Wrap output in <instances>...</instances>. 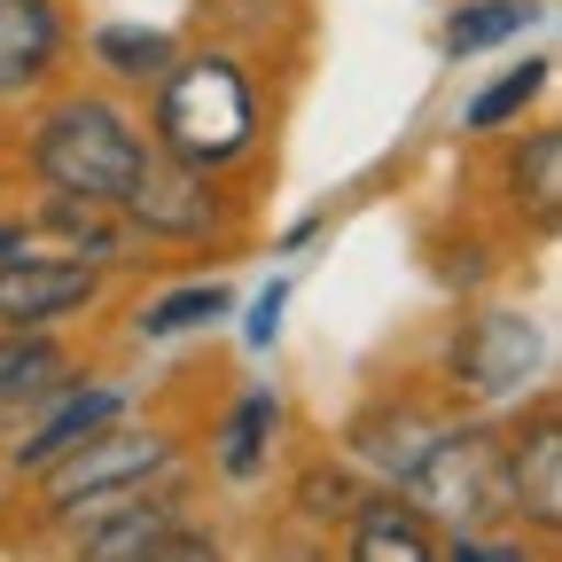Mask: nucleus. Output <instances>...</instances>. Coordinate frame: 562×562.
Segmentation results:
<instances>
[{
    "instance_id": "obj_1",
    "label": "nucleus",
    "mask_w": 562,
    "mask_h": 562,
    "mask_svg": "<svg viewBox=\"0 0 562 562\" xmlns=\"http://www.w3.org/2000/svg\"><path fill=\"white\" fill-rule=\"evenodd\" d=\"M266 133L258 79L227 47H180L149 87V149L195 172H235Z\"/></svg>"
},
{
    "instance_id": "obj_2",
    "label": "nucleus",
    "mask_w": 562,
    "mask_h": 562,
    "mask_svg": "<svg viewBox=\"0 0 562 562\" xmlns=\"http://www.w3.org/2000/svg\"><path fill=\"white\" fill-rule=\"evenodd\" d=\"M149 133L133 125L125 94L110 87H47L32 133H24V172L32 188H55V195H94V203H125L133 180L149 172Z\"/></svg>"
},
{
    "instance_id": "obj_3",
    "label": "nucleus",
    "mask_w": 562,
    "mask_h": 562,
    "mask_svg": "<svg viewBox=\"0 0 562 562\" xmlns=\"http://www.w3.org/2000/svg\"><path fill=\"white\" fill-rule=\"evenodd\" d=\"M165 469H180V438L165 430V422H125V414H110L94 438H79L63 461H47L32 484H40V516L47 524H70L79 508H94V501H110V492H125V484H149V476H165Z\"/></svg>"
},
{
    "instance_id": "obj_4",
    "label": "nucleus",
    "mask_w": 562,
    "mask_h": 562,
    "mask_svg": "<svg viewBox=\"0 0 562 562\" xmlns=\"http://www.w3.org/2000/svg\"><path fill=\"white\" fill-rule=\"evenodd\" d=\"M391 484L438 531H476L501 516V430L492 422H446Z\"/></svg>"
},
{
    "instance_id": "obj_5",
    "label": "nucleus",
    "mask_w": 562,
    "mask_h": 562,
    "mask_svg": "<svg viewBox=\"0 0 562 562\" xmlns=\"http://www.w3.org/2000/svg\"><path fill=\"white\" fill-rule=\"evenodd\" d=\"M117 211H125L133 243H172V250L220 243L243 220V203L227 195V172H195V165H172V157H149V172L133 180V195Z\"/></svg>"
},
{
    "instance_id": "obj_6",
    "label": "nucleus",
    "mask_w": 562,
    "mask_h": 562,
    "mask_svg": "<svg viewBox=\"0 0 562 562\" xmlns=\"http://www.w3.org/2000/svg\"><path fill=\"white\" fill-rule=\"evenodd\" d=\"M547 368V336L524 313H469L446 336V383L469 406H508L524 398V383Z\"/></svg>"
},
{
    "instance_id": "obj_7",
    "label": "nucleus",
    "mask_w": 562,
    "mask_h": 562,
    "mask_svg": "<svg viewBox=\"0 0 562 562\" xmlns=\"http://www.w3.org/2000/svg\"><path fill=\"white\" fill-rule=\"evenodd\" d=\"M172 524H188V476H180V469L110 492V501L79 508L63 531H70V547H79L87 562H149Z\"/></svg>"
},
{
    "instance_id": "obj_8",
    "label": "nucleus",
    "mask_w": 562,
    "mask_h": 562,
    "mask_svg": "<svg viewBox=\"0 0 562 562\" xmlns=\"http://www.w3.org/2000/svg\"><path fill=\"white\" fill-rule=\"evenodd\" d=\"M102 281H110V266H94V258L24 243L16 258H0V328H63L102 305Z\"/></svg>"
},
{
    "instance_id": "obj_9",
    "label": "nucleus",
    "mask_w": 562,
    "mask_h": 562,
    "mask_svg": "<svg viewBox=\"0 0 562 562\" xmlns=\"http://www.w3.org/2000/svg\"><path fill=\"white\" fill-rule=\"evenodd\" d=\"M70 55H79V24L63 0H0V110L40 102Z\"/></svg>"
},
{
    "instance_id": "obj_10",
    "label": "nucleus",
    "mask_w": 562,
    "mask_h": 562,
    "mask_svg": "<svg viewBox=\"0 0 562 562\" xmlns=\"http://www.w3.org/2000/svg\"><path fill=\"white\" fill-rule=\"evenodd\" d=\"M501 516L531 524L539 539H562V422L554 406H531L516 438H501Z\"/></svg>"
},
{
    "instance_id": "obj_11",
    "label": "nucleus",
    "mask_w": 562,
    "mask_h": 562,
    "mask_svg": "<svg viewBox=\"0 0 562 562\" xmlns=\"http://www.w3.org/2000/svg\"><path fill=\"white\" fill-rule=\"evenodd\" d=\"M110 414H125V391H117V383H87V375H70V383H63V391L24 422V430L9 438V453H0V461H9V476H40L47 461H63L79 438H94Z\"/></svg>"
},
{
    "instance_id": "obj_12",
    "label": "nucleus",
    "mask_w": 562,
    "mask_h": 562,
    "mask_svg": "<svg viewBox=\"0 0 562 562\" xmlns=\"http://www.w3.org/2000/svg\"><path fill=\"white\" fill-rule=\"evenodd\" d=\"M70 375H79V351L55 328H0V438H16Z\"/></svg>"
},
{
    "instance_id": "obj_13",
    "label": "nucleus",
    "mask_w": 562,
    "mask_h": 562,
    "mask_svg": "<svg viewBox=\"0 0 562 562\" xmlns=\"http://www.w3.org/2000/svg\"><path fill=\"white\" fill-rule=\"evenodd\" d=\"M344 554L351 562H438V524L422 516L398 484H368V501L344 516Z\"/></svg>"
},
{
    "instance_id": "obj_14",
    "label": "nucleus",
    "mask_w": 562,
    "mask_h": 562,
    "mask_svg": "<svg viewBox=\"0 0 562 562\" xmlns=\"http://www.w3.org/2000/svg\"><path fill=\"white\" fill-rule=\"evenodd\" d=\"M24 220H32V235H55V250L94 258V266H125V258L140 250L133 227H125V211H117V203H94V195H55V188H40Z\"/></svg>"
},
{
    "instance_id": "obj_15",
    "label": "nucleus",
    "mask_w": 562,
    "mask_h": 562,
    "mask_svg": "<svg viewBox=\"0 0 562 562\" xmlns=\"http://www.w3.org/2000/svg\"><path fill=\"white\" fill-rule=\"evenodd\" d=\"M501 195H508V220L524 235H554L562 227V133L554 125H531L501 157Z\"/></svg>"
},
{
    "instance_id": "obj_16",
    "label": "nucleus",
    "mask_w": 562,
    "mask_h": 562,
    "mask_svg": "<svg viewBox=\"0 0 562 562\" xmlns=\"http://www.w3.org/2000/svg\"><path fill=\"white\" fill-rule=\"evenodd\" d=\"M79 55L102 70L110 94H149V87L165 79V63L180 55V40L157 32V24H94V32L79 40Z\"/></svg>"
},
{
    "instance_id": "obj_17",
    "label": "nucleus",
    "mask_w": 562,
    "mask_h": 562,
    "mask_svg": "<svg viewBox=\"0 0 562 562\" xmlns=\"http://www.w3.org/2000/svg\"><path fill=\"white\" fill-rule=\"evenodd\" d=\"M273 438H281V391H243L211 430V469L227 484H258L273 461Z\"/></svg>"
},
{
    "instance_id": "obj_18",
    "label": "nucleus",
    "mask_w": 562,
    "mask_h": 562,
    "mask_svg": "<svg viewBox=\"0 0 562 562\" xmlns=\"http://www.w3.org/2000/svg\"><path fill=\"white\" fill-rule=\"evenodd\" d=\"M446 430V414L438 406H368L360 422H351V453H360L375 469V484H391L422 446H430Z\"/></svg>"
},
{
    "instance_id": "obj_19",
    "label": "nucleus",
    "mask_w": 562,
    "mask_h": 562,
    "mask_svg": "<svg viewBox=\"0 0 562 562\" xmlns=\"http://www.w3.org/2000/svg\"><path fill=\"white\" fill-rule=\"evenodd\" d=\"M235 313V290L227 281H172L165 297H149L133 313V328L140 336H188V328H220Z\"/></svg>"
},
{
    "instance_id": "obj_20",
    "label": "nucleus",
    "mask_w": 562,
    "mask_h": 562,
    "mask_svg": "<svg viewBox=\"0 0 562 562\" xmlns=\"http://www.w3.org/2000/svg\"><path fill=\"white\" fill-rule=\"evenodd\" d=\"M539 24V0H461L446 16V55H484V47H508Z\"/></svg>"
},
{
    "instance_id": "obj_21",
    "label": "nucleus",
    "mask_w": 562,
    "mask_h": 562,
    "mask_svg": "<svg viewBox=\"0 0 562 562\" xmlns=\"http://www.w3.org/2000/svg\"><path fill=\"white\" fill-rule=\"evenodd\" d=\"M290 501H297V516H305V524L336 531V524H344L351 508L368 501V476L351 469V461H313V469L297 476V492H290Z\"/></svg>"
},
{
    "instance_id": "obj_22",
    "label": "nucleus",
    "mask_w": 562,
    "mask_h": 562,
    "mask_svg": "<svg viewBox=\"0 0 562 562\" xmlns=\"http://www.w3.org/2000/svg\"><path fill=\"white\" fill-rule=\"evenodd\" d=\"M547 70H554L547 55H524L516 70H501V79H492V87H484V94L469 102V133H508V125H516V117H524V110L539 102Z\"/></svg>"
},
{
    "instance_id": "obj_23",
    "label": "nucleus",
    "mask_w": 562,
    "mask_h": 562,
    "mask_svg": "<svg viewBox=\"0 0 562 562\" xmlns=\"http://www.w3.org/2000/svg\"><path fill=\"white\" fill-rule=\"evenodd\" d=\"M281 313H290V281H273V290H258V305H250V344L266 351L273 336H281Z\"/></svg>"
},
{
    "instance_id": "obj_24",
    "label": "nucleus",
    "mask_w": 562,
    "mask_h": 562,
    "mask_svg": "<svg viewBox=\"0 0 562 562\" xmlns=\"http://www.w3.org/2000/svg\"><path fill=\"white\" fill-rule=\"evenodd\" d=\"M32 243V220H24V211H0V258H16Z\"/></svg>"
}]
</instances>
